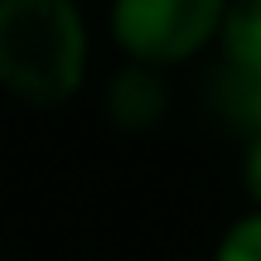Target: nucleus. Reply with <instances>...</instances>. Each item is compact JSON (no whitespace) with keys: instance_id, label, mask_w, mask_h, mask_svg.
<instances>
[{"instance_id":"39448f33","label":"nucleus","mask_w":261,"mask_h":261,"mask_svg":"<svg viewBox=\"0 0 261 261\" xmlns=\"http://www.w3.org/2000/svg\"><path fill=\"white\" fill-rule=\"evenodd\" d=\"M213 107L227 126H237L242 136H261V77H242V73H223L218 68L213 83Z\"/></svg>"},{"instance_id":"423d86ee","label":"nucleus","mask_w":261,"mask_h":261,"mask_svg":"<svg viewBox=\"0 0 261 261\" xmlns=\"http://www.w3.org/2000/svg\"><path fill=\"white\" fill-rule=\"evenodd\" d=\"M208 261H261V208H247L218 232Z\"/></svg>"},{"instance_id":"0eeeda50","label":"nucleus","mask_w":261,"mask_h":261,"mask_svg":"<svg viewBox=\"0 0 261 261\" xmlns=\"http://www.w3.org/2000/svg\"><path fill=\"white\" fill-rule=\"evenodd\" d=\"M237 174H242L247 203L261 208V136H247L242 140V165H237Z\"/></svg>"},{"instance_id":"f257e3e1","label":"nucleus","mask_w":261,"mask_h":261,"mask_svg":"<svg viewBox=\"0 0 261 261\" xmlns=\"http://www.w3.org/2000/svg\"><path fill=\"white\" fill-rule=\"evenodd\" d=\"M92 73L83 0H0V92L24 107H63Z\"/></svg>"},{"instance_id":"7ed1b4c3","label":"nucleus","mask_w":261,"mask_h":261,"mask_svg":"<svg viewBox=\"0 0 261 261\" xmlns=\"http://www.w3.org/2000/svg\"><path fill=\"white\" fill-rule=\"evenodd\" d=\"M169 73H160V68H145V63H121L112 68V77L102 83V112L107 121L116 130H126V136H145V130H155L160 121L169 116Z\"/></svg>"},{"instance_id":"f03ea898","label":"nucleus","mask_w":261,"mask_h":261,"mask_svg":"<svg viewBox=\"0 0 261 261\" xmlns=\"http://www.w3.org/2000/svg\"><path fill=\"white\" fill-rule=\"evenodd\" d=\"M223 15L227 0H107V29L121 58L160 73L208 54Z\"/></svg>"},{"instance_id":"20e7f679","label":"nucleus","mask_w":261,"mask_h":261,"mask_svg":"<svg viewBox=\"0 0 261 261\" xmlns=\"http://www.w3.org/2000/svg\"><path fill=\"white\" fill-rule=\"evenodd\" d=\"M218 68L223 73L261 77V0H227L218 29Z\"/></svg>"},{"instance_id":"6e6552de","label":"nucleus","mask_w":261,"mask_h":261,"mask_svg":"<svg viewBox=\"0 0 261 261\" xmlns=\"http://www.w3.org/2000/svg\"><path fill=\"white\" fill-rule=\"evenodd\" d=\"M83 5H87V0H83Z\"/></svg>"}]
</instances>
